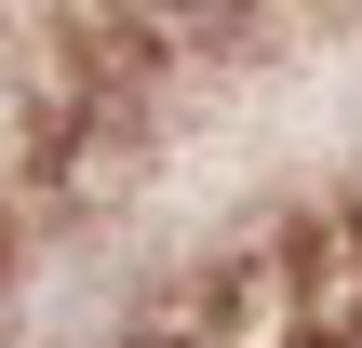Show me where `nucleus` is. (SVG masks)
Listing matches in <instances>:
<instances>
[{
    "label": "nucleus",
    "mask_w": 362,
    "mask_h": 348,
    "mask_svg": "<svg viewBox=\"0 0 362 348\" xmlns=\"http://www.w3.org/2000/svg\"><path fill=\"white\" fill-rule=\"evenodd\" d=\"M134 27H215V13H242V0H121Z\"/></svg>",
    "instance_id": "1"
}]
</instances>
